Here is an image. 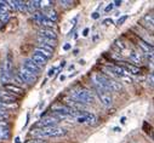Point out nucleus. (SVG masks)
<instances>
[{"label": "nucleus", "instance_id": "obj_1", "mask_svg": "<svg viewBox=\"0 0 154 143\" xmlns=\"http://www.w3.org/2000/svg\"><path fill=\"white\" fill-rule=\"evenodd\" d=\"M30 135H33L35 138H49V137H62L67 135V130L63 127H44V129H34L30 131Z\"/></svg>", "mask_w": 154, "mask_h": 143}, {"label": "nucleus", "instance_id": "obj_2", "mask_svg": "<svg viewBox=\"0 0 154 143\" xmlns=\"http://www.w3.org/2000/svg\"><path fill=\"white\" fill-rule=\"evenodd\" d=\"M70 96H72V99L79 102L82 104H89V103L94 102V95L90 91L85 90V89L72 90L70 91Z\"/></svg>", "mask_w": 154, "mask_h": 143}, {"label": "nucleus", "instance_id": "obj_3", "mask_svg": "<svg viewBox=\"0 0 154 143\" xmlns=\"http://www.w3.org/2000/svg\"><path fill=\"white\" fill-rule=\"evenodd\" d=\"M75 120L78 121V123H80V124L94 125V124L96 123L97 118H96L94 114H91V113H89V112H86V111H79L78 114H76V117H75Z\"/></svg>", "mask_w": 154, "mask_h": 143}, {"label": "nucleus", "instance_id": "obj_4", "mask_svg": "<svg viewBox=\"0 0 154 143\" xmlns=\"http://www.w3.org/2000/svg\"><path fill=\"white\" fill-rule=\"evenodd\" d=\"M58 119L55 117H45L43 119H40L35 124V129H44V127H54L58 124Z\"/></svg>", "mask_w": 154, "mask_h": 143}, {"label": "nucleus", "instance_id": "obj_5", "mask_svg": "<svg viewBox=\"0 0 154 143\" xmlns=\"http://www.w3.org/2000/svg\"><path fill=\"white\" fill-rule=\"evenodd\" d=\"M17 74L21 77V79L24 81V84H34L35 80H36V77L33 73H30L28 69H26L23 65L21 67V69H20V72Z\"/></svg>", "mask_w": 154, "mask_h": 143}, {"label": "nucleus", "instance_id": "obj_6", "mask_svg": "<svg viewBox=\"0 0 154 143\" xmlns=\"http://www.w3.org/2000/svg\"><path fill=\"white\" fill-rule=\"evenodd\" d=\"M23 67L26 68V69H28L30 73H33L35 77H38L40 74V67H38L30 58H27V59H24V62H23Z\"/></svg>", "mask_w": 154, "mask_h": 143}, {"label": "nucleus", "instance_id": "obj_7", "mask_svg": "<svg viewBox=\"0 0 154 143\" xmlns=\"http://www.w3.org/2000/svg\"><path fill=\"white\" fill-rule=\"evenodd\" d=\"M38 37L42 38H46V39H51V40H56L57 41V33L54 29H49V28H42L39 30V35Z\"/></svg>", "mask_w": 154, "mask_h": 143}, {"label": "nucleus", "instance_id": "obj_8", "mask_svg": "<svg viewBox=\"0 0 154 143\" xmlns=\"http://www.w3.org/2000/svg\"><path fill=\"white\" fill-rule=\"evenodd\" d=\"M97 95H98L100 102H101L104 107H109V105H112V103H113V97L110 96V93H109V92L97 91Z\"/></svg>", "mask_w": 154, "mask_h": 143}, {"label": "nucleus", "instance_id": "obj_9", "mask_svg": "<svg viewBox=\"0 0 154 143\" xmlns=\"http://www.w3.org/2000/svg\"><path fill=\"white\" fill-rule=\"evenodd\" d=\"M42 8V2L39 0H33V2H27L26 3V11L30 14H35L38 9Z\"/></svg>", "mask_w": 154, "mask_h": 143}, {"label": "nucleus", "instance_id": "obj_10", "mask_svg": "<svg viewBox=\"0 0 154 143\" xmlns=\"http://www.w3.org/2000/svg\"><path fill=\"white\" fill-rule=\"evenodd\" d=\"M12 70H14V58H12V55L9 52L6 55V59H5V65H4V72L8 74H11L12 75Z\"/></svg>", "mask_w": 154, "mask_h": 143}, {"label": "nucleus", "instance_id": "obj_11", "mask_svg": "<svg viewBox=\"0 0 154 143\" xmlns=\"http://www.w3.org/2000/svg\"><path fill=\"white\" fill-rule=\"evenodd\" d=\"M38 67H44L46 63H48V58H45L44 56H42V55H39V53H36V52H34L33 53V56H32V58H30Z\"/></svg>", "mask_w": 154, "mask_h": 143}, {"label": "nucleus", "instance_id": "obj_12", "mask_svg": "<svg viewBox=\"0 0 154 143\" xmlns=\"http://www.w3.org/2000/svg\"><path fill=\"white\" fill-rule=\"evenodd\" d=\"M122 67L124 68V70L128 74H134V75H136V74H138L140 72H141V69L137 67V65H134V64H129V63H126V62H124L123 64H122Z\"/></svg>", "mask_w": 154, "mask_h": 143}, {"label": "nucleus", "instance_id": "obj_13", "mask_svg": "<svg viewBox=\"0 0 154 143\" xmlns=\"http://www.w3.org/2000/svg\"><path fill=\"white\" fill-rule=\"evenodd\" d=\"M0 101H3L5 103H14L16 101L15 95L8 92V91H0Z\"/></svg>", "mask_w": 154, "mask_h": 143}, {"label": "nucleus", "instance_id": "obj_14", "mask_svg": "<svg viewBox=\"0 0 154 143\" xmlns=\"http://www.w3.org/2000/svg\"><path fill=\"white\" fill-rule=\"evenodd\" d=\"M4 87L10 93H15V95H22L23 93V89L17 86V85H15V84H6V85H4Z\"/></svg>", "mask_w": 154, "mask_h": 143}, {"label": "nucleus", "instance_id": "obj_15", "mask_svg": "<svg viewBox=\"0 0 154 143\" xmlns=\"http://www.w3.org/2000/svg\"><path fill=\"white\" fill-rule=\"evenodd\" d=\"M129 59L136 64H141L142 63V56L138 51H135V50H131L130 53H129Z\"/></svg>", "mask_w": 154, "mask_h": 143}, {"label": "nucleus", "instance_id": "obj_16", "mask_svg": "<svg viewBox=\"0 0 154 143\" xmlns=\"http://www.w3.org/2000/svg\"><path fill=\"white\" fill-rule=\"evenodd\" d=\"M36 41L39 45H45V46H50V47H55L57 41L56 40H51V39H46V38H42V37H38Z\"/></svg>", "mask_w": 154, "mask_h": 143}, {"label": "nucleus", "instance_id": "obj_17", "mask_svg": "<svg viewBox=\"0 0 154 143\" xmlns=\"http://www.w3.org/2000/svg\"><path fill=\"white\" fill-rule=\"evenodd\" d=\"M138 46L142 49V51L143 52H146V53H152V51H153V46L152 45H149V43H147V41H144V40H142V39H140L138 40Z\"/></svg>", "mask_w": 154, "mask_h": 143}, {"label": "nucleus", "instance_id": "obj_18", "mask_svg": "<svg viewBox=\"0 0 154 143\" xmlns=\"http://www.w3.org/2000/svg\"><path fill=\"white\" fill-rule=\"evenodd\" d=\"M44 17H46L48 20H50V21H52L54 23H56V21H57V12H56L55 10H52V9H49V10L45 11Z\"/></svg>", "mask_w": 154, "mask_h": 143}, {"label": "nucleus", "instance_id": "obj_19", "mask_svg": "<svg viewBox=\"0 0 154 143\" xmlns=\"http://www.w3.org/2000/svg\"><path fill=\"white\" fill-rule=\"evenodd\" d=\"M39 26H43V28H49V29H52V28L56 26V23H54L52 21L48 20L46 17H43V20H42V22H40V24H39Z\"/></svg>", "mask_w": 154, "mask_h": 143}, {"label": "nucleus", "instance_id": "obj_20", "mask_svg": "<svg viewBox=\"0 0 154 143\" xmlns=\"http://www.w3.org/2000/svg\"><path fill=\"white\" fill-rule=\"evenodd\" d=\"M10 137V131L8 126H0V139H8Z\"/></svg>", "mask_w": 154, "mask_h": 143}, {"label": "nucleus", "instance_id": "obj_21", "mask_svg": "<svg viewBox=\"0 0 154 143\" xmlns=\"http://www.w3.org/2000/svg\"><path fill=\"white\" fill-rule=\"evenodd\" d=\"M35 52H36V53H39V55H42V56H44V57H45V58H48V59H49V58H51V57H52V55H54L52 52H49L48 50H44V49H42V47H39V46H38V47L35 49Z\"/></svg>", "mask_w": 154, "mask_h": 143}, {"label": "nucleus", "instance_id": "obj_22", "mask_svg": "<svg viewBox=\"0 0 154 143\" xmlns=\"http://www.w3.org/2000/svg\"><path fill=\"white\" fill-rule=\"evenodd\" d=\"M12 108H16V104L14 103H5L3 101H0V109L2 111H8V109H12Z\"/></svg>", "mask_w": 154, "mask_h": 143}, {"label": "nucleus", "instance_id": "obj_23", "mask_svg": "<svg viewBox=\"0 0 154 143\" xmlns=\"http://www.w3.org/2000/svg\"><path fill=\"white\" fill-rule=\"evenodd\" d=\"M144 22H147V23H148V27H150V29H152V28H153V23H154L153 15H152V14H147V15L143 17V20H142V23H144Z\"/></svg>", "mask_w": 154, "mask_h": 143}, {"label": "nucleus", "instance_id": "obj_24", "mask_svg": "<svg viewBox=\"0 0 154 143\" xmlns=\"http://www.w3.org/2000/svg\"><path fill=\"white\" fill-rule=\"evenodd\" d=\"M114 45L119 49V52H120V53H123V52H124V51L128 49L126 44H125L123 40H115V44H114Z\"/></svg>", "mask_w": 154, "mask_h": 143}, {"label": "nucleus", "instance_id": "obj_25", "mask_svg": "<svg viewBox=\"0 0 154 143\" xmlns=\"http://www.w3.org/2000/svg\"><path fill=\"white\" fill-rule=\"evenodd\" d=\"M43 17H44V15L40 14V12H35V14H33V21H34V23L39 26L40 22H42V20H43Z\"/></svg>", "mask_w": 154, "mask_h": 143}, {"label": "nucleus", "instance_id": "obj_26", "mask_svg": "<svg viewBox=\"0 0 154 143\" xmlns=\"http://www.w3.org/2000/svg\"><path fill=\"white\" fill-rule=\"evenodd\" d=\"M11 79H12V75H11V74H8V73H5V72H3V73H2V81H3V85L9 84V81H11Z\"/></svg>", "mask_w": 154, "mask_h": 143}, {"label": "nucleus", "instance_id": "obj_27", "mask_svg": "<svg viewBox=\"0 0 154 143\" xmlns=\"http://www.w3.org/2000/svg\"><path fill=\"white\" fill-rule=\"evenodd\" d=\"M10 18L9 12H0V23H6Z\"/></svg>", "mask_w": 154, "mask_h": 143}, {"label": "nucleus", "instance_id": "obj_28", "mask_svg": "<svg viewBox=\"0 0 154 143\" xmlns=\"http://www.w3.org/2000/svg\"><path fill=\"white\" fill-rule=\"evenodd\" d=\"M16 8H17V11H26V3L16 0Z\"/></svg>", "mask_w": 154, "mask_h": 143}, {"label": "nucleus", "instance_id": "obj_29", "mask_svg": "<svg viewBox=\"0 0 154 143\" xmlns=\"http://www.w3.org/2000/svg\"><path fill=\"white\" fill-rule=\"evenodd\" d=\"M0 11L9 12V6H8L6 2H3V0H0Z\"/></svg>", "mask_w": 154, "mask_h": 143}, {"label": "nucleus", "instance_id": "obj_30", "mask_svg": "<svg viewBox=\"0 0 154 143\" xmlns=\"http://www.w3.org/2000/svg\"><path fill=\"white\" fill-rule=\"evenodd\" d=\"M60 4L63 8H72L73 6V2H70V0H62V2H60Z\"/></svg>", "mask_w": 154, "mask_h": 143}, {"label": "nucleus", "instance_id": "obj_31", "mask_svg": "<svg viewBox=\"0 0 154 143\" xmlns=\"http://www.w3.org/2000/svg\"><path fill=\"white\" fill-rule=\"evenodd\" d=\"M9 117H10V115H9L8 112L0 109V121H4V120H6V119H9Z\"/></svg>", "mask_w": 154, "mask_h": 143}, {"label": "nucleus", "instance_id": "obj_32", "mask_svg": "<svg viewBox=\"0 0 154 143\" xmlns=\"http://www.w3.org/2000/svg\"><path fill=\"white\" fill-rule=\"evenodd\" d=\"M26 143H48L43 139H39V138H33V139H28Z\"/></svg>", "mask_w": 154, "mask_h": 143}, {"label": "nucleus", "instance_id": "obj_33", "mask_svg": "<svg viewBox=\"0 0 154 143\" xmlns=\"http://www.w3.org/2000/svg\"><path fill=\"white\" fill-rule=\"evenodd\" d=\"M128 18H129V16H126V15H125V16H122V17L118 20L117 24H118V26H122V24H124V22H125Z\"/></svg>", "mask_w": 154, "mask_h": 143}, {"label": "nucleus", "instance_id": "obj_34", "mask_svg": "<svg viewBox=\"0 0 154 143\" xmlns=\"http://www.w3.org/2000/svg\"><path fill=\"white\" fill-rule=\"evenodd\" d=\"M148 84H149L150 86H153V74H150V75L148 77Z\"/></svg>", "mask_w": 154, "mask_h": 143}, {"label": "nucleus", "instance_id": "obj_35", "mask_svg": "<svg viewBox=\"0 0 154 143\" xmlns=\"http://www.w3.org/2000/svg\"><path fill=\"white\" fill-rule=\"evenodd\" d=\"M113 6H114L113 4H109V5H108V6L106 8V12H109V11H110V10L113 9Z\"/></svg>", "mask_w": 154, "mask_h": 143}, {"label": "nucleus", "instance_id": "obj_36", "mask_svg": "<svg viewBox=\"0 0 154 143\" xmlns=\"http://www.w3.org/2000/svg\"><path fill=\"white\" fill-rule=\"evenodd\" d=\"M113 5H115V6H120V5H122V0H117V2H114Z\"/></svg>", "mask_w": 154, "mask_h": 143}, {"label": "nucleus", "instance_id": "obj_37", "mask_svg": "<svg viewBox=\"0 0 154 143\" xmlns=\"http://www.w3.org/2000/svg\"><path fill=\"white\" fill-rule=\"evenodd\" d=\"M103 23H104V24H110V23H113V21H112L110 18H107V20L103 21Z\"/></svg>", "mask_w": 154, "mask_h": 143}, {"label": "nucleus", "instance_id": "obj_38", "mask_svg": "<svg viewBox=\"0 0 154 143\" xmlns=\"http://www.w3.org/2000/svg\"><path fill=\"white\" fill-rule=\"evenodd\" d=\"M89 32H90V30H89V28H85V29H84V32H83V35H84V37H88Z\"/></svg>", "mask_w": 154, "mask_h": 143}, {"label": "nucleus", "instance_id": "obj_39", "mask_svg": "<svg viewBox=\"0 0 154 143\" xmlns=\"http://www.w3.org/2000/svg\"><path fill=\"white\" fill-rule=\"evenodd\" d=\"M94 20H97L98 17H100V14H97V12H95V14H92V16H91Z\"/></svg>", "mask_w": 154, "mask_h": 143}, {"label": "nucleus", "instance_id": "obj_40", "mask_svg": "<svg viewBox=\"0 0 154 143\" xmlns=\"http://www.w3.org/2000/svg\"><path fill=\"white\" fill-rule=\"evenodd\" d=\"M69 49H70V44H66V45H64V50L67 51V50H69Z\"/></svg>", "mask_w": 154, "mask_h": 143}, {"label": "nucleus", "instance_id": "obj_41", "mask_svg": "<svg viewBox=\"0 0 154 143\" xmlns=\"http://www.w3.org/2000/svg\"><path fill=\"white\" fill-rule=\"evenodd\" d=\"M60 79H61V81H62V80H64V79H66V77H64V75H61V78H60Z\"/></svg>", "mask_w": 154, "mask_h": 143}, {"label": "nucleus", "instance_id": "obj_42", "mask_svg": "<svg viewBox=\"0 0 154 143\" xmlns=\"http://www.w3.org/2000/svg\"><path fill=\"white\" fill-rule=\"evenodd\" d=\"M125 121H126V118H122V123H123V124H124V123H125Z\"/></svg>", "mask_w": 154, "mask_h": 143}]
</instances>
